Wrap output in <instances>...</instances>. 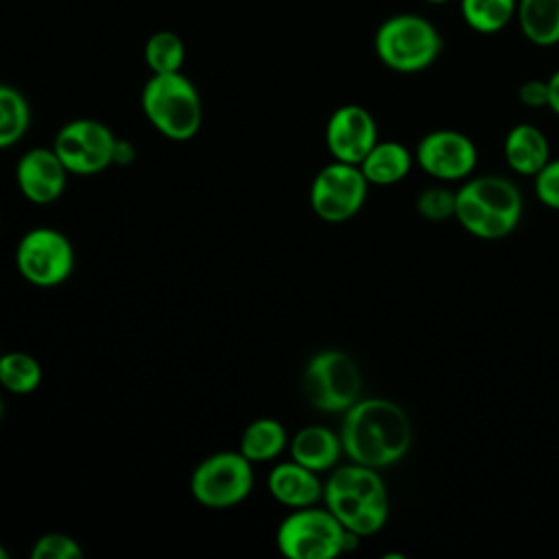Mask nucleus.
I'll return each mask as SVG.
<instances>
[{"mask_svg":"<svg viewBox=\"0 0 559 559\" xmlns=\"http://www.w3.org/2000/svg\"><path fill=\"white\" fill-rule=\"evenodd\" d=\"M7 557H9V552H7V550L0 546V559H7Z\"/></svg>","mask_w":559,"mask_h":559,"instance_id":"2f4dec72","label":"nucleus"},{"mask_svg":"<svg viewBox=\"0 0 559 559\" xmlns=\"http://www.w3.org/2000/svg\"><path fill=\"white\" fill-rule=\"evenodd\" d=\"M41 365L26 352H7L0 356V384L15 393H33L41 384Z\"/></svg>","mask_w":559,"mask_h":559,"instance_id":"5701e85b","label":"nucleus"},{"mask_svg":"<svg viewBox=\"0 0 559 559\" xmlns=\"http://www.w3.org/2000/svg\"><path fill=\"white\" fill-rule=\"evenodd\" d=\"M269 493L284 507L299 509L323 500V483L317 472L297 461L277 463L266 478Z\"/></svg>","mask_w":559,"mask_h":559,"instance_id":"2eb2a0df","label":"nucleus"},{"mask_svg":"<svg viewBox=\"0 0 559 559\" xmlns=\"http://www.w3.org/2000/svg\"><path fill=\"white\" fill-rule=\"evenodd\" d=\"M535 197L550 210H559V157L548 159V164L533 177Z\"/></svg>","mask_w":559,"mask_h":559,"instance_id":"bb28decb","label":"nucleus"},{"mask_svg":"<svg viewBox=\"0 0 559 559\" xmlns=\"http://www.w3.org/2000/svg\"><path fill=\"white\" fill-rule=\"evenodd\" d=\"M288 450L293 461L321 474L336 467L343 454V443L341 435L325 426H306L290 437Z\"/></svg>","mask_w":559,"mask_h":559,"instance_id":"f3484780","label":"nucleus"},{"mask_svg":"<svg viewBox=\"0 0 559 559\" xmlns=\"http://www.w3.org/2000/svg\"><path fill=\"white\" fill-rule=\"evenodd\" d=\"M343 454L349 461L384 469L402 461L413 441L406 411L386 397H360L343 413Z\"/></svg>","mask_w":559,"mask_h":559,"instance_id":"f257e3e1","label":"nucleus"},{"mask_svg":"<svg viewBox=\"0 0 559 559\" xmlns=\"http://www.w3.org/2000/svg\"><path fill=\"white\" fill-rule=\"evenodd\" d=\"M456 192L443 186H432L419 192L417 197V212L428 221H445L454 216Z\"/></svg>","mask_w":559,"mask_h":559,"instance_id":"393cba45","label":"nucleus"},{"mask_svg":"<svg viewBox=\"0 0 559 559\" xmlns=\"http://www.w3.org/2000/svg\"><path fill=\"white\" fill-rule=\"evenodd\" d=\"M546 83H548V109H550L555 116H559V70L552 72V74L546 79Z\"/></svg>","mask_w":559,"mask_h":559,"instance_id":"c756f323","label":"nucleus"},{"mask_svg":"<svg viewBox=\"0 0 559 559\" xmlns=\"http://www.w3.org/2000/svg\"><path fill=\"white\" fill-rule=\"evenodd\" d=\"M426 2H430V4H445V2H450V0H426Z\"/></svg>","mask_w":559,"mask_h":559,"instance_id":"7c9ffc66","label":"nucleus"},{"mask_svg":"<svg viewBox=\"0 0 559 559\" xmlns=\"http://www.w3.org/2000/svg\"><path fill=\"white\" fill-rule=\"evenodd\" d=\"M253 489V463L238 450L205 456L190 476L192 498L207 509H231Z\"/></svg>","mask_w":559,"mask_h":559,"instance_id":"0eeeda50","label":"nucleus"},{"mask_svg":"<svg viewBox=\"0 0 559 559\" xmlns=\"http://www.w3.org/2000/svg\"><path fill=\"white\" fill-rule=\"evenodd\" d=\"M116 140L105 122L76 118L57 131L52 148L70 175H96L114 164Z\"/></svg>","mask_w":559,"mask_h":559,"instance_id":"9d476101","label":"nucleus"},{"mask_svg":"<svg viewBox=\"0 0 559 559\" xmlns=\"http://www.w3.org/2000/svg\"><path fill=\"white\" fill-rule=\"evenodd\" d=\"M358 539L328 507L314 504L293 509L275 533L277 548L288 559H332L356 548Z\"/></svg>","mask_w":559,"mask_h":559,"instance_id":"39448f33","label":"nucleus"},{"mask_svg":"<svg viewBox=\"0 0 559 559\" xmlns=\"http://www.w3.org/2000/svg\"><path fill=\"white\" fill-rule=\"evenodd\" d=\"M31 127V105L26 96L7 83H0V151L17 144Z\"/></svg>","mask_w":559,"mask_h":559,"instance_id":"412c9836","label":"nucleus"},{"mask_svg":"<svg viewBox=\"0 0 559 559\" xmlns=\"http://www.w3.org/2000/svg\"><path fill=\"white\" fill-rule=\"evenodd\" d=\"M504 159L509 168L524 177H535L550 159V144L542 129L520 122L504 135Z\"/></svg>","mask_w":559,"mask_h":559,"instance_id":"dca6fc26","label":"nucleus"},{"mask_svg":"<svg viewBox=\"0 0 559 559\" xmlns=\"http://www.w3.org/2000/svg\"><path fill=\"white\" fill-rule=\"evenodd\" d=\"M0 356H2V352H0Z\"/></svg>","mask_w":559,"mask_h":559,"instance_id":"72a5a7b5","label":"nucleus"},{"mask_svg":"<svg viewBox=\"0 0 559 559\" xmlns=\"http://www.w3.org/2000/svg\"><path fill=\"white\" fill-rule=\"evenodd\" d=\"M465 24L483 35L500 33L518 11V0H459Z\"/></svg>","mask_w":559,"mask_h":559,"instance_id":"4be33fe9","label":"nucleus"},{"mask_svg":"<svg viewBox=\"0 0 559 559\" xmlns=\"http://www.w3.org/2000/svg\"><path fill=\"white\" fill-rule=\"evenodd\" d=\"M378 142V124L362 105H341L325 124V146L338 162L360 164Z\"/></svg>","mask_w":559,"mask_h":559,"instance_id":"f8f14e48","label":"nucleus"},{"mask_svg":"<svg viewBox=\"0 0 559 559\" xmlns=\"http://www.w3.org/2000/svg\"><path fill=\"white\" fill-rule=\"evenodd\" d=\"M358 166L369 183L393 186L411 173L413 155L404 144L395 140H378Z\"/></svg>","mask_w":559,"mask_h":559,"instance_id":"a211bd4d","label":"nucleus"},{"mask_svg":"<svg viewBox=\"0 0 559 559\" xmlns=\"http://www.w3.org/2000/svg\"><path fill=\"white\" fill-rule=\"evenodd\" d=\"M68 168L55 153V148H31L15 166V181L24 199L37 205L57 201L68 183Z\"/></svg>","mask_w":559,"mask_h":559,"instance_id":"ddd939ff","label":"nucleus"},{"mask_svg":"<svg viewBox=\"0 0 559 559\" xmlns=\"http://www.w3.org/2000/svg\"><path fill=\"white\" fill-rule=\"evenodd\" d=\"M323 504L358 537L382 531L389 520V493L380 472L354 461L332 469L323 483Z\"/></svg>","mask_w":559,"mask_h":559,"instance_id":"f03ea898","label":"nucleus"},{"mask_svg":"<svg viewBox=\"0 0 559 559\" xmlns=\"http://www.w3.org/2000/svg\"><path fill=\"white\" fill-rule=\"evenodd\" d=\"M15 266L28 284L55 288L74 271V247L55 227H33L15 247Z\"/></svg>","mask_w":559,"mask_h":559,"instance_id":"6e6552de","label":"nucleus"},{"mask_svg":"<svg viewBox=\"0 0 559 559\" xmlns=\"http://www.w3.org/2000/svg\"><path fill=\"white\" fill-rule=\"evenodd\" d=\"M489 212L496 240L509 236L522 218V194L513 181L498 175L469 177L463 183Z\"/></svg>","mask_w":559,"mask_h":559,"instance_id":"4468645a","label":"nucleus"},{"mask_svg":"<svg viewBox=\"0 0 559 559\" xmlns=\"http://www.w3.org/2000/svg\"><path fill=\"white\" fill-rule=\"evenodd\" d=\"M362 376L343 349H319L304 369V395L321 413H345L360 400Z\"/></svg>","mask_w":559,"mask_h":559,"instance_id":"423d86ee","label":"nucleus"},{"mask_svg":"<svg viewBox=\"0 0 559 559\" xmlns=\"http://www.w3.org/2000/svg\"><path fill=\"white\" fill-rule=\"evenodd\" d=\"M515 20L531 44H559V0H518Z\"/></svg>","mask_w":559,"mask_h":559,"instance_id":"6ab92c4d","label":"nucleus"},{"mask_svg":"<svg viewBox=\"0 0 559 559\" xmlns=\"http://www.w3.org/2000/svg\"><path fill=\"white\" fill-rule=\"evenodd\" d=\"M443 48L437 26L419 13L386 17L373 37V50L382 66L400 74H415L430 68Z\"/></svg>","mask_w":559,"mask_h":559,"instance_id":"20e7f679","label":"nucleus"},{"mask_svg":"<svg viewBox=\"0 0 559 559\" xmlns=\"http://www.w3.org/2000/svg\"><path fill=\"white\" fill-rule=\"evenodd\" d=\"M288 445V432L282 421L273 417L253 419L240 435L238 450L251 463H266L277 459Z\"/></svg>","mask_w":559,"mask_h":559,"instance_id":"aec40b11","label":"nucleus"},{"mask_svg":"<svg viewBox=\"0 0 559 559\" xmlns=\"http://www.w3.org/2000/svg\"><path fill=\"white\" fill-rule=\"evenodd\" d=\"M33 559H81L83 550L79 542L66 533L41 535L31 550Z\"/></svg>","mask_w":559,"mask_h":559,"instance_id":"a878e982","label":"nucleus"},{"mask_svg":"<svg viewBox=\"0 0 559 559\" xmlns=\"http://www.w3.org/2000/svg\"><path fill=\"white\" fill-rule=\"evenodd\" d=\"M518 98L531 109L548 107V83L539 79H528L518 87Z\"/></svg>","mask_w":559,"mask_h":559,"instance_id":"cd10ccee","label":"nucleus"},{"mask_svg":"<svg viewBox=\"0 0 559 559\" xmlns=\"http://www.w3.org/2000/svg\"><path fill=\"white\" fill-rule=\"evenodd\" d=\"M367 192L369 181L360 166L334 159L314 175L310 183V207L321 221L343 223L362 210Z\"/></svg>","mask_w":559,"mask_h":559,"instance_id":"1a4fd4ad","label":"nucleus"},{"mask_svg":"<svg viewBox=\"0 0 559 559\" xmlns=\"http://www.w3.org/2000/svg\"><path fill=\"white\" fill-rule=\"evenodd\" d=\"M140 105L146 120L168 140L186 142L201 129V94L181 72L151 74L142 87Z\"/></svg>","mask_w":559,"mask_h":559,"instance_id":"7ed1b4c3","label":"nucleus"},{"mask_svg":"<svg viewBox=\"0 0 559 559\" xmlns=\"http://www.w3.org/2000/svg\"><path fill=\"white\" fill-rule=\"evenodd\" d=\"M186 61V44L173 31H157L144 44V63L153 74L181 72Z\"/></svg>","mask_w":559,"mask_h":559,"instance_id":"b1692460","label":"nucleus"},{"mask_svg":"<svg viewBox=\"0 0 559 559\" xmlns=\"http://www.w3.org/2000/svg\"><path fill=\"white\" fill-rule=\"evenodd\" d=\"M133 157H135V148L127 140L118 138L116 140V148H114V164L124 166V164H131Z\"/></svg>","mask_w":559,"mask_h":559,"instance_id":"c85d7f7f","label":"nucleus"},{"mask_svg":"<svg viewBox=\"0 0 559 559\" xmlns=\"http://www.w3.org/2000/svg\"><path fill=\"white\" fill-rule=\"evenodd\" d=\"M415 159L432 179L463 181L472 177L478 164V151L469 135L454 129H437L419 140Z\"/></svg>","mask_w":559,"mask_h":559,"instance_id":"9b49d317","label":"nucleus"},{"mask_svg":"<svg viewBox=\"0 0 559 559\" xmlns=\"http://www.w3.org/2000/svg\"><path fill=\"white\" fill-rule=\"evenodd\" d=\"M0 419H2V397H0Z\"/></svg>","mask_w":559,"mask_h":559,"instance_id":"473e14b6","label":"nucleus"}]
</instances>
